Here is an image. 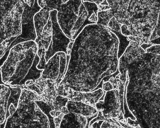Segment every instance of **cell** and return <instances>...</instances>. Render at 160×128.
Returning a JSON list of instances; mask_svg holds the SVG:
<instances>
[{
    "instance_id": "12",
    "label": "cell",
    "mask_w": 160,
    "mask_h": 128,
    "mask_svg": "<svg viewBox=\"0 0 160 128\" xmlns=\"http://www.w3.org/2000/svg\"><path fill=\"white\" fill-rule=\"evenodd\" d=\"M122 24L120 23L114 16L109 21L107 27L111 30L116 32L120 31V27Z\"/></svg>"
},
{
    "instance_id": "14",
    "label": "cell",
    "mask_w": 160,
    "mask_h": 128,
    "mask_svg": "<svg viewBox=\"0 0 160 128\" xmlns=\"http://www.w3.org/2000/svg\"><path fill=\"white\" fill-rule=\"evenodd\" d=\"M102 89L103 91L107 92L115 89L113 85L109 81H106L103 82Z\"/></svg>"
},
{
    "instance_id": "10",
    "label": "cell",
    "mask_w": 160,
    "mask_h": 128,
    "mask_svg": "<svg viewBox=\"0 0 160 128\" xmlns=\"http://www.w3.org/2000/svg\"><path fill=\"white\" fill-rule=\"evenodd\" d=\"M88 124V121L85 117L68 112L63 116L59 128H86Z\"/></svg>"
},
{
    "instance_id": "9",
    "label": "cell",
    "mask_w": 160,
    "mask_h": 128,
    "mask_svg": "<svg viewBox=\"0 0 160 128\" xmlns=\"http://www.w3.org/2000/svg\"><path fill=\"white\" fill-rule=\"evenodd\" d=\"M70 100L68 101L66 106L68 112L79 114L86 118L92 117L97 115V110L92 105Z\"/></svg>"
},
{
    "instance_id": "5",
    "label": "cell",
    "mask_w": 160,
    "mask_h": 128,
    "mask_svg": "<svg viewBox=\"0 0 160 128\" xmlns=\"http://www.w3.org/2000/svg\"><path fill=\"white\" fill-rule=\"evenodd\" d=\"M38 99L34 92L22 89L16 110L7 118L4 128H50L49 119L35 102Z\"/></svg>"
},
{
    "instance_id": "17",
    "label": "cell",
    "mask_w": 160,
    "mask_h": 128,
    "mask_svg": "<svg viewBox=\"0 0 160 128\" xmlns=\"http://www.w3.org/2000/svg\"><path fill=\"white\" fill-rule=\"evenodd\" d=\"M4 126H5V124H2L0 123V128H4Z\"/></svg>"
},
{
    "instance_id": "13",
    "label": "cell",
    "mask_w": 160,
    "mask_h": 128,
    "mask_svg": "<svg viewBox=\"0 0 160 128\" xmlns=\"http://www.w3.org/2000/svg\"><path fill=\"white\" fill-rule=\"evenodd\" d=\"M146 52L160 55V45H152L147 48L145 50Z\"/></svg>"
},
{
    "instance_id": "3",
    "label": "cell",
    "mask_w": 160,
    "mask_h": 128,
    "mask_svg": "<svg viewBox=\"0 0 160 128\" xmlns=\"http://www.w3.org/2000/svg\"><path fill=\"white\" fill-rule=\"evenodd\" d=\"M56 10L48 11L41 8L33 17L36 34L34 41L38 46L40 58L38 66L43 67L56 53L63 52L69 55L74 40L67 37L57 21Z\"/></svg>"
},
{
    "instance_id": "1",
    "label": "cell",
    "mask_w": 160,
    "mask_h": 128,
    "mask_svg": "<svg viewBox=\"0 0 160 128\" xmlns=\"http://www.w3.org/2000/svg\"><path fill=\"white\" fill-rule=\"evenodd\" d=\"M119 44L118 37L108 27L99 24L88 25L74 40L68 66L80 75L102 69L108 74L104 68L115 72L118 67Z\"/></svg>"
},
{
    "instance_id": "4",
    "label": "cell",
    "mask_w": 160,
    "mask_h": 128,
    "mask_svg": "<svg viewBox=\"0 0 160 128\" xmlns=\"http://www.w3.org/2000/svg\"><path fill=\"white\" fill-rule=\"evenodd\" d=\"M99 7L93 0H58V23L65 35L74 40L87 25L96 24Z\"/></svg>"
},
{
    "instance_id": "11",
    "label": "cell",
    "mask_w": 160,
    "mask_h": 128,
    "mask_svg": "<svg viewBox=\"0 0 160 128\" xmlns=\"http://www.w3.org/2000/svg\"><path fill=\"white\" fill-rule=\"evenodd\" d=\"M82 97L84 98L82 101V102L91 105H95L103 96L104 94L103 91L101 88L92 92L86 93H80ZM79 95H81L79 94Z\"/></svg>"
},
{
    "instance_id": "16",
    "label": "cell",
    "mask_w": 160,
    "mask_h": 128,
    "mask_svg": "<svg viewBox=\"0 0 160 128\" xmlns=\"http://www.w3.org/2000/svg\"><path fill=\"white\" fill-rule=\"evenodd\" d=\"M0 84H5L2 81V75H1V69L0 68Z\"/></svg>"
},
{
    "instance_id": "15",
    "label": "cell",
    "mask_w": 160,
    "mask_h": 128,
    "mask_svg": "<svg viewBox=\"0 0 160 128\" xmlns=\"http://www.w3.org/2000/svg\"><path fill=\"white\" fill-rule=\"evenodd\" d=\"M109 81L113 85L114 88L117 86L118 81L113 77H111V78L109 79Z\"/></svg>"
},
{
    "instance_id": "7",
    "label": "cell",
    "mask_w": 160,
    "mask_h": 128,
    "mask_svg": "<svg viewBox=\"0 0 160 128\" xmlns=\"http://www.w3.org/2000/svg\"><path fill=\"white\" fill-rule=\"evenodd\" d=\"M20 86L0 84V123H5L17 108L21 95Z\"/></svg>"
},
{
    "instance_id": "2",
    "label": "cell",
    "mask_w": 160,
    "mask_h": 128,
    "mask_svg": "<svg viewBox=\"0 0 160 128\" xmlns=\"http://www.w3.org/2000/svg\"><path fill=\"white\" fill-rule=\"evenodd\" d=\"M35 42L29 40L14 44L0 67L2 82L12 86L28 89L41 76L43 70L38 69L40 58Z\"/></svg>"
},
{
    "instance_id": "6",
    "label": "cell",
    "mask_w": 160,
    "mask_h": 128,
    "mask_svg": "<svg viewBox=\"0 0 160 128\" xmlns=\"http://www.w3.org/2000/svg\"><path fill=\"white\" fill-rule=\"evenodd\" d=\"M23 11L17 0H0V47L10 46L22 34Z\"/></svg>"
},
{
    "instance_id": "8",
    "label": "cell",
    "mask_w": 160,
    "mask_h": 128,
    "mask_svg": "<svg viewBox=\"0 0 160 128\" xmlns=\"http://www.w3.org/2000/svg\"><path fill=\"white\" fill-rule=\"evenodd\" d=\"M115 89L107 91L103 100L96 103L95 107L105 119L118 117L120 113V102Z\"/></svg>"
}]
</instances>
